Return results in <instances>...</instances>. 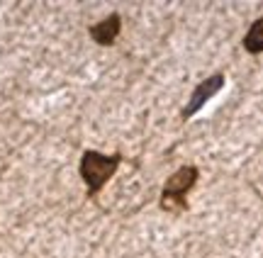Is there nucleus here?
Returning a JSON list of instances; mask_svg holds the SVG:
<instances>
[{"instance_id": "f257e3e1", "label": "nucleus", "mask_w": 263, "mask_h": 258, "mask_svg": "<svg viewBox=\"0 0 263 258\" xmlns=\"http://www.w3.org/2000/svg\"><path fill=\"white\" fill-rule=\"evenodd\" d=\"M120 161H122L120 153H112V156H105V153H100V151L83 153V158H81V178H83V183L88 185V195L100 192V188L115 175Z\"/></svg>"}, {"instance_id": "f03ea898", "label": "nucleus", "mask_w": 263, "mask_h": 258, "mask_svg": "<svg viewBox=\"0 0 263 258\" xmlns=\"http://www.w3.org/2000/svg\"><path fill=\"white\" fill-rule=\"evenodd\" d=\"M197 166H183L171 175L166 185H163V192H161V207L163 210H185V197L188 192L193 190V185L197 183Z\"/></svg>"}, {"instance_id": "7ed1b4c3", "label": "nucleus", "mask_w": 263, "mask_h": 258, "mask_svg": "<svg viewBox=\"0 0 263 258\" xmlns=\"http://www.w3.org/2000/svg\"><path fill=\"white\" fill-rule=\"evenodd\" d=\"M222 86H224V76H222V73H215V76L205 78L202 83H197L195 90H193V95H190V100H188V105L183 107V120H190L193 115H197L207 100L215 97L217 93L222 90Z\"/></svg>"}, {"instance_id": "20e7f679", "label": "nucleus", "mask_w": 263, "mask_h": 258, "mask_svg": "<svg viewBox=\"0 0 263 258\" xmlns=\"http://www.w3.org/2000/svg\"><path fill=\"white\" fill-rule=\"evenodd\" d=\"M120 29H122V19H120V15H110L107 19H103V22H98L95 27H90V37H93L98 44L110 47L115 39H117Z\"/></svg>"}, {"instance_id": "39448f33", "label": "nucleus", "mask_w": 263, "mask_h": 258, "mask_svg": "<svg viewBox=\"0 0 263 258\" xmlns=\"http://www.w3.org/2000/svg\"><path fill=\"white\" fill-rule=\"evenodd\" d=\"M244 49L249 54H263V17H258L244 34Z\"/></svg>"}]
</instances>
